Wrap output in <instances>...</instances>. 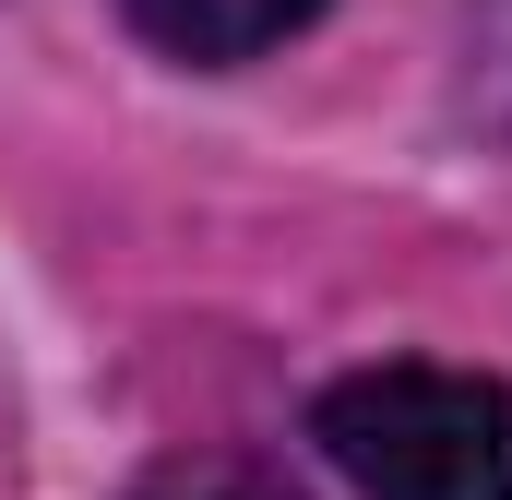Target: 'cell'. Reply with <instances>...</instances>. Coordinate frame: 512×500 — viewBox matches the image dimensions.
<instances>
[{
	"label": "cell",
	"instance_id": "obj_1",
	"mask_svg": "<svg viewBox=\"0 0 512 500\" xmlns=\"http://www.w3.org/2000/svg\"><path fill=\"white\" fill-rule=\"evenodd\" d=\"M310 441L370 500H512V381L382 358L310 405Z\"/></svg>",
	"mask_w": 512,
	"mask_h": 500
},
{
	"label": "cell",
	"instance_id": "obj_2",
	"mask_svg": "<svg viewBox=\"0 0 512 500\" xmlns=\"http://www.w3.org/2000/svg\"><path fill=\"white\" fill-rule=\"evenodd\" d=\"M322 0H131V24L167 48V60H251L274 36H298Z\"/></svg>",
	"mask_w": 512,
	"mask_h": 500
},
{
	"label": "cell",
	"instance_id": "obj_3",
	"mask_svg": "<svg viewBox=\"0 0 512 500\" xmlns=\"http://www.w3.org/2000/svg\"><path fill=\"white\" fill-rule=\"evenodd\" d=\"M477 84H489V120L512 131V0L477 12Z\"/></svg>",
	"mask_w": 512,
	"mask_h": 500
},
{
	"label": "cell",
	"instance_id": "obj_4",
	"mask_svg": "<svg viewBox=\"0 0 512 500\" xmlns=\"http://www.w3.org/2000/svg\"><path fill=\"white\" fill-rule=\"evenodd\" d=\"M143 500H286V489H262V477H239V465H191V477H155Z\"/></svg>",
	"mask_w": 512,
	"mask_h": 500
}]
</instances>
